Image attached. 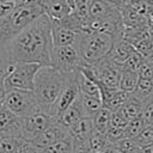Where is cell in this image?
<instances>
[{
  "instance_id": "cell-27",
  "label": "cell",
  "mask_w": 153,
  "mask_h": 153,
  "mask_svg": "<svg viewBox=\"0 0 153 153\" xmlns=\"http://www.w3.org/2000/svg\"><path fill=\"white\" fill-rule=\"evenodd\" d=\"M146 127H147V124L143 121L142 116L129 121L128 126L124 129V139H136L143 131V129Z\"/></svg>"
},
{
  "instance_id": "cell-12",
  "label": "cell",
  "mask_w": 153,
  "mask_h": 153,
  "mask_svg": "<svg viewBox=\"0 0 153 153\" xmlns=\"http://www.w3.org/2000/svg\"><path fill=\"white\" fill-rule=\"evenodd\" d=\"M0 136L22 137V117L14 115L5 105L0 106Z\"/></svg>"
},
{
  "instance_id": "cell-16",
  "label": "cell",
  "mask_w": 153,
  "mask_h": 153,
  "mask_svg": "<svg viewBox=\"0 0 153 153\" xmlns=\"http://www.w3.org/2000/svg\"><path fill=\"white\" fill-rule=\"evenodd\" d=\"M134 51H135L134 47H133L128 41H126V39L122 37V38L115 39L114 47H112V49H111V51H110V54H109L108 56H109L116 65H118V66L122 67Z\"/></svg>"
},
{
  "instance_id": "cell-45",
  "label": "cell",
  "mask_w": 153,
  "mask_h": 153,
  "mask_svg": "<svg viewBox=\"0 0 153 153\" xmlns=\"http://www.w3.org/2000/svg\"><path fill=\"white\" fill-rule=\"evenodd\" d=\"M146 60H147V61H149L151 63H153V51H152V53L146 57Z\"/></svg>"
},
{
  "instance_id": "cell-9",
  "label": "cell",
  "mask_w": 153,
  "mask_h": 153,
  "mask_svg": "<svg viewBox=\"0 0 153 153\" xmlns=\"http://www.w3.org/2000/svg\"><path fill=\"white\" fill-rule=\"evenodd\" d=\"M96 68L98 72V80L100 86L111 90L118 88L121 73H122L121 66L116 65L109 56H106L96 63Z\"/></svg>"
},
{
  "instance_id": "cell-31",
  "label": "cell",
  "mask_w": 153,
  "mask_h": 153,
  "mask_svg": "<svg viewBox=\"0 0 153 153\" xmlns=\"http://www.w3.org/2000/svg\"><path fill=\"white\" fill-rule=\"evenodd\" d=\"M143 61H145V57L135 50V51L130 55V57L126 61V63L122 66V69H126V71H130V72H136V73H139V69H140V67L142 66Z\"/></svg>"
},
{
  "instance_id": "cell-28",
  "label": "cell",
  "mask_w": 153,
  "mask_h": 153,
  "mask_svg": "<svg viewBox=\"0 0 153 153\" xmlns=\"http://www.w3.org/2000/svg\"><path fill=\"white\" fill-rule=\"evenodd\" d=\"M72 149H73V139L69 137L39 149V153H69L72 152Z\"/></svg>"
},
{
  "instance_id": "cell-29",
  "label": "cell",
  "mask_w": 153,
  "mask_h": 153,
  "mask_svg": "<svg viewBox=\"0 0 153 153\" xmlns=\"http://www.w3.org/2000/svg\"><path fill=\"white\" fill-rule=\"evenodd\" d=\"M87 142H88V146H90L91 151H106L109 147H111L106 136L104 134H100V133H97V131H94L90 136Z\"/></svg>"
},
{
  "instance_id": "cell-25",
  "label": "cell",
  "mask_w": 153,
  "mask_h": 153,
  "mask_svg": "<svg viewBox=\"0 0 153 153\" xmlns=\"http://www.w3.org/2000/svg\"><path fill=\"white\" fill-rule=\"evenodd\" d=\"M24 142L18 136H0V153H18Z\"/></svg>"
},
{
  "instance_id": "cell-8",
  "label": "cell",
  "mask_w": 153,
  "mask_h": 153,
  "mask_svg": "<svg viewBox=\"0 0 153 153\" xmlns=\"http://www.w3.org/2000/svg\"><path fill=\"white\" fill-rule=\"evenodd\" d=\"M81 66V60L75 47H54L50 67L62 72H78Z\"/></svg>"
},
{
  "instance_id": "cell-35",
  "label": "cell",
  "mask_w": 153,
  "mask_h": 153,
  "mask_svg": "<svg viewBox=\"0 0 153 153\" xmlns=\"http://www.w3.org/2000/svg\"><path fill=\"white\" fill-rule=\"evenodd\" d=\"M141 116L147 126H153V97L145 102Z\"/></svg>"
},
{
  "instance_id": "cell-42",
  "label": "cell",
  "mask_w": 153,
  "mask_h": 153,
  "mask_svg": "<svg viewBox=\"0 0 153 153\" xmlns=\"http://www.w3.org/2000/svg\"><path fill=\"white\" fill-rule=\"evenodd\" d=\"M137 153H153V145L151 146H145V147H140Z\"/></svg>"
},
{
  "instance_id": "cell-6",
  "label": "cell",
  "mask_w": 153,
  "mask_h": 153,
  "mask_svg": "<svg viewBox=\"0 0 153 153\" xmlns=\"http://www.w3.org/2000/svg\"><path fill=\"white\" fill-rule=\"evenodd\" d=\"M4 105L14 115L22 118L39 111L47 112L33 91L8 90L6 93V99Z\"/></svg>"
},
{
  "instance_id": "cell-14",
  "label": "cell",
  "mask_w": 153,
  "mask_h": 153,
  "mask_svg": "<svg viewBox=\"0 0 153 153\" xmlns=\"http://www.w3.org/2000/svg\"><path fill=\"white\" fill-rule=\"evenodd\" d=\"M51 23H53L51 36H53L54 47H74L79 37V32L66 27L60 22L51 20Z\"/></svg>"
},
{
  "instance_id": "cell-46",
  "label": "cell",
  "mask_w": 153,
  "mask_h": 153,
  "mask_svg": "<svg viewBox=\"0 0 153 153\" xmlns=\"http://www.w3.org/2000/svg\"><path fill=\"white\" fill-rule=\"evenodd\" d=\"M90 153H105V151H91Z\"/></svg>"
},
{
  "instance_id": "cell-13",
  "label": "cell",
  "mask_w": 153,
  "mask_h": 153,
  "mask_svg": "<svg viewBox=\"0 0 153 153\" xmlns=\"http://www.w3.org/2000/svg\"><path fill=\"white\" fill-rule=\"evenodd\" d=\"M99 87H100V98L103 102V108L110 110L111 112L121 110L130 96V93L121 91L120 88L111 90V88H106L100 85Z\"/></svg>"
},
{
  "instance_id": "cell-30",
  "label": "cell",
  "mask_w": 153,
  "mask_h": 153,
  "mask_svg": "<svg viewBox=\"0 0 153 153\" xmlns=\"http://www.w3.org/2000/svg\"><path fill=\"white\" fill-rule=\"evenodd\" d=\"M111 147L115 148L118 153H137L140 149V146L135 139H123Z\"/></svg>"
},
{
  "instance_id": "cell-4",
  "label": "cell",
  "mask_w": 153,
  "mask_h": 153,
  "mask_svg": "<svg viewBox=\"0 0 153 153\" xmlns=\"http://www.w3.org/2000/svg\"><path fill=\"white\" fill-rule=\"evenodd\" d=\"M115 43V38L102 32H81L75 43V49L81 65H96L106 57Z\"/></svg>"
},
{
  "instance_id": "cell-10",
  "label": "cell",
  "mask_w": 153,
  "mask_h": 153,
  "mask_svg": "<svg viewBox=\"0 0 153 153\" xmlns=\"http://www.w3.org/2000/svg\"><path fill=\"white\" fill-rule=\"evenodd\" d=\"M78 73L79 71L72 76L69 82L65 86L62 92L60 93L57 100L51 108V116L59 118L80 96V88H79V81H78Z\"/></svg>"
},
{
  "instance_id": "cell-23",
  "label": "cell",
  "mask_w": 153,
  "mask_h": 153,
  "mask_svg": "<svg viewBox=\"0 0 153 153\" xmlns=\"http://www.w3.org/2000/svg\"><path fill=\"white\" fill-rule=\"evenodd\" d=\"M139 80H140L139 73L122 69L118 88L121 91H124V92H128V93H133L135 91L136 86H137Z\"/></svg>"
},
{
  "instance_id": "cell-2",
  "label": "cell",
  "mask_w": 153,
  "mask_h": 153,
  "mask_svg": "<svg viewBox=\"0 0 153 153\" xmlns=\"http://www.w3.org/2000/svg\"><path fill=\"white\" fill-rule=\"evenodd\" d=\"M75 73L76 72L62 73L50 66H43L38 71L35 79L33 92L49 115H51V108L57 100L60 93Z\"/></svg>"
},
{
  "instance_id": "cell-37",
  "label": "cell",
  "mask_w": 153,
  "mask_h": 153,
  "mask_svg": "<svg viewBox=\"0 0 153 153\" xmlns=\"http://www.w3.org/2000/svg\"><path fill=\"white\" fill-rule=\"evenodd\" d=\"M139 76L140 79H153V63L145 59L142 66L139 69Z\"/></svg>"
},
{
  "instance_id": "cell-24",
  "label": "cell",
  "mask_w": 153,
  "mask_h": 153,
  "mask_svg": "<svg viewBox=\"0 0 153 153\" xmlns=\"http://www.w3.org/2000/svg\"><path fill=\"white\" fill-rule=\"evenodd\" d=\"M111 115L112 112L105 108H103L94 117H93V123H94V129L97 133L106 135L111 127Z\"/></svg>"
},
{
  "instance_id": "cell-26",
  "label": "cell",
  "mask_w": 153,
  "mask_h": 153,
  "mask_svg": "<svg viewBox=\"0 0 153 153\" xmlns=\"http://www.w3.org/2000/svg\"><path fill=\"white\" fill-rule=\"evenodd\" d=\"M135 97L141 99L143 103L153 97V79H140L135 91L133 92Z\"/></svg>"
},
{
  "instance_id": "cell-21",
  "label": "cell",
  "mask_w": 153,
  "mask_h": 153,
  "mask_svg": "<svg viewBox=\"0 0 153 153\" xmlns=\"http://www.w3.org/2000/svg\"><path fill=\"white\" fill-rule=\"evenodd\" d=\"M88 13L91 19H102L114 12L117 7L103 1V0H88Z\"/></svg>"
},
{
  "instance_id": "cell-47",
  "label": "cell",
  "mask_w": 153,
  "mask_h": 153,
  "mask_svg": "<svg viewBox=\"0 0 153 153\" xmlns=\"http://www.w3.org/2000/svg\"><path fill=\"white\" fill-rule=\"evenodd\" d=\"M147 1H149V2H151V4L153 5V0H147Z\"/></svg>"
},
{
  "instance_id": "cell-3",
  "label": "cell",
  "mask_w": 153,
  "mask_h": 153,
  "mask_svg": "<svg viewBox=\"0 0 153 153\" xmlns=\"http://www.w3.org/2000/svg\"><path fill=\"white\" fill-rule=\"evenodd\" d=\"M44 14L39 2L30 6L16 7L10 13L0 17V49L8 44L25 26L37 17Z\"/></svg>"
},
{
  "instance_id": "cell-34",
  "label": "cell",
  "mask_w": 153,
  "mask_h": 153,
  "mask_svg": "<svg viewBox=\"0 0 153 153\" xmlns=\"http://www.w3.org/2000/svg\"><path fill=\"white\" fill-rule=\"evenodd\" d=\"M105 136H106L110 146H114L115 143H117V142H120L121 140L124 139V129L110 127V129H109V131L106 133Z\"/></svg>"
},
{
  "instance_id": "cell-19",
  "label": "cell",
  "mask_w": 153,
  "mask_h": 153,
  "mask_svg": "<svg viewBox=\"0 0 153 153\" xmlns=\"http://www.w3.org/2000/svg\"><path fill=\"white\" fill-rule=\"evenodd\" d=\"M143 104L145 103L141 99H139L133 93H130L128 100L126 102V104L122 106V109L120 111L122 112V115L128 121H131V120H135V118H137V117H140L142 115Z\"/></svg>"
},
{
  "instance_id": "cell-33",
  "label": "cell",
  "mask_w": 153,
  "mask_h": 153,
  "mask_svg": "<svg viewBox=\"0 0 153 153\" xmlns=\"http://www.w3.org/2000/svg\"><path fill=\"white\" fill-rule=\"evenodd\" d=\"M134 49L141 54L145 59L153 51V38H149V39H143V41H140L135 44H133Z\"/></svg>"
},
{
  "instance_id": "cell-20",
  "label": "cell",
  "mask_w": 153,
  "mask_h": 153,
  "mask_svg": "<svg viewBox=\"0 0 153 153\" xmlns=\"http://www.w3.org/2000/svg\"><path fill=\"white\" fill-rule=\"evenodd\" d=\"M79 100H80V104L82 106V110H84V114H85L86 117H92L93 118L103 109L102 98L86 96V94L80 93Z\"/></svg>"
},
{
  "instance_id": "cell-1",
  "label": "cell",
  "mask_w": 153,
  "mask_h": 153,
  "mask_svg": "<svg viewBox=\"0 0 153 153\" xmlns=\"http://www.w3.org/2000/svg\"><path fill=\"white\" fill-rule=\"evenodd\" d=\"M51 29L53 23L48 16L37 17L0 49V60L6 65L39 63L50 66L54 50Z\"/></svg>"
},
{
  "instance_id": "cell-7",
  "label": "cell",
  "mask_w": 153,
  "mask_h": 153,
  "mask_svg": "<svg viewBox=\"0 0 153 153\" xmlns=\"http://www.w3.org/2000/svg\"><path fill=\"white\" fill-rule=\"evenodd\" d=\"M55 122H57V118L44 111H39L24 117L22 118V137L25 141L33 142Z\"/></svg>"
},
{
  "instance_id": "cell-18",
  "label": "cell",
  "mask_w": 153,
  "mask_h": 153,
  "mask_svg": "<svg viewBox=\"0 0 153 153\" xmlns=\"http://www.w3.org/2000/svg\"><path fill=\"white\" fill-rule=\"evenodd\" d=\"M82 117H86L85 114H84V110H82V106L80 104V100L79 98L57 118V121L63 124L66 128H71L72 126H74L79 120H81Z\"/></svg>"
},
{
  "instance_id": "cell-38",
  "label": "cell",
  "mask_w": 153,
  "mask_h": 153,
  "mask_svg": "<svg viewBox=\"0 0 153 153\" xmlns=\"http://www.w3.org/2000/svg\"><path fill=\"white\" fill-rule=\"evenodd\" d=\"M91 148L87 141H75L73 140V149L72 153H90Z\"/></svg>"
},
{
  "instance_id": "cell-40",
  "label": "cell",
  "mask_w": 153,
  "mask_h": 153,
  "mask_svg": "<svg viewBox=\"0 0 153 153\" xmlns=\"http://www.w3.org/2000/svg\"><path fill=\"white\" fill-rule=\"evenodd\" d=\"M6 88H5V85H0V106L5 104V99H6Z\"/></svg>"
},
{
  "instance_id": "cell-11",
  "label": "cell",
  "mask_w": 153,
  "mask_h": 153,
  "mask_svg": "<svg viewBox=\"0 0 153 153\" xmlns=\"http://www.w3.org/2000/svg\"><path fill=\"white\" fill-rule=\"evenodd\" d=\"M71 137V134H69V129L66 128L63 124H61L59 121L55 122L53 126H50L45 131H43L32 143L42 149V148H45L53 143H56L61 140H66V139H69Z\"/></svg>"
},
{
  "instance_id": "cell-48",
  "label": "cell",
  "mask_w": 153,
  "mask_h": 153,
  "mask_svg": "<svg viewBox=\"0 0 153 153\" xmlns=\"http://www.w3.org/2000/svg\"><path fill=\"white\" fill-rule=\"evenodd\" d=\"M69 153H72V152H69Z\"/></svg>"
},
{
  "instance_id": "cell-43",
  "label": "cell",
  "mask_w": 153,
  "mask_h": 153,
  "mask_svg": "<svg viewBox=\"0 0 153 153\" xmlns=\"http://www.w3.org/2000/svg\"><path fill=\"white\" fill-rule=\"evenodd\" d=\"M145 0H123V6H133L136 4H140Z\"/></svg>"
},
{
  "instance_id": "cell-36",
  "label": "cell",
  "mask_w": 153,
  "mask_h": 153,
  "mask_svg": "<svg viewBox=\"0 0 153 153\" xmlns=\"http://www.w3.org/2000/svg\"><path fill=\"white\" fill-rule=\"evenodd\" d=\"M128 123H129V121L122 115V112L120 110L112 112V115H111V127L126 129V127L128 126Z\"/></svg>"
},
{
  "instance_id": "cell-22",
  "label": "cell",
  "mask_w": 153,
  "mask_h": 153,
  "mask_svg": "<svg viewBox=\"0 0 153 153\" xmlns=\"http://www.w3.org/2000/svg\"><path fill=\"white\" fill-rule=\"evenodd\" d=\"M78 81H79L80 93L86 94V96H92V97L100 98V87H99V84L98 82L88 79L80 71L78 73Z\"/></svg>"
},
{
  "instance_id": "cell-5",
  "label": "cell",
  "mask_w": 153,
  "mask_h": 153,
  "mask_svg": "<svg viewBox=\"0 0 153 153\" xmlns=\"http://www.w3.org/2000/svg\"><path fill=\"white\" fill-rule=\"evenodd\" d=\"M43 66L39 63H12L6 71L4 85L8 90H35V79Z\"/></svg>"
},
{
  "instance_id": "cell-15",
  "label": "cell",
  "mask_w": 153,
  "mask_h": 153,
  "mask_svg": "<svg viewBox=\"0 0 153 153\" xmlns=\"http://www.w3.org/2000/svg\"><path fill=\"white\" fill-rule=\"evenodd\" d=\"M43 13L51 20H62L72 13L67 0H38Z\"/></svg>"
},
{
  "instance_id": "cell-41",
  "label": "cell",
  "mask_w": 153,
  "mask_h": 153,
  "mask_svg": "<svg viewBox=\"0 0 153 153\" xmlns=\"http://www.w3.org/2000/svg\"><path fill=\"white\" fill-rule=\"evenodd\" d=\"M103 1H105V2H108L110 5H112V6H115L117 8H121L123 6V0H103Z\"/></svg>"
},
{
  "instance_id": "cell-17",
  "label": "cell",
  "mask_w": 153,
  "mask_h": 153,
  "mask_svg": "<svg viewBox=\"0 0 153 153\" xmlns=\"http://www.w3.org/2000/svg\"><path fill=\"white\" fill-rule=\"evenodd\" d=\"M94 131L96 129L92 117H82L69 128L71 137L75 141H87Z\"/></svg>"
},
{
  "instance_id": "cell-32",
  "label": "cell",
  "mask_w": 153,
  "mask_h": 153,
  "mask_svg": "<svg viewBox=\"0 0 153 153\" xmlns=\"http://www.w3.org/2000/svg\"><path fill=\"white\" fill-rule=\"evenodd\" d=\"M135 140L140 147L153 145V126H147Z\"/></svg>"
},
{
  "instance_id": "cell-44",
  "label": "cell",
  "mask_w": 153,
  "mask_h": 153,
  "mask_svg": "<svg viewBox=\"0 0 153 153\" xmlns=\"http://www.w3.org/2000/svg\"><path fill=\"white\" fill-rule=\"evenodd\" d=\"M105 153H118V152H117L115 148H112V147H109V148L105 151Z\"/></svg>"
},
{
  "instance_id": "cell-39",
  "label": "cell",
  "mask_w": 153,
  "mask_h": 153,
  "mask_svg": "<svg viewBox=\"0 0 153 153\" xmlns=\"http://www.w3.org/2000/svg\"><path fill=\"white\" fill-rule=\"evenodd\" d=\"M18 153H39V148H37L32 142L25 141Z\"/></svg>"
}]
</instances>
